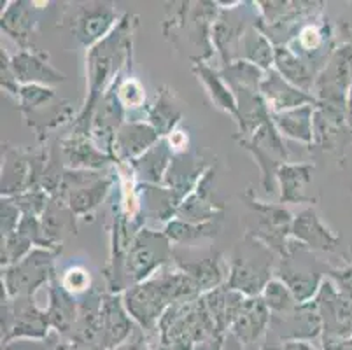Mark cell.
Listing matches in <instances>:
<instances>
[{
    "mask_svg": "<svg viewBox=\"0 0 352 350\" xmlns=\"http://www.w3.org/2000/svg\"><path fill=\"white\" fill-rule=\"evenodd\" d=\"M137 25V16L124 14L114 30L100 41L97 46L88 50V96L85 107L79 112L78 120L74 121L72 133L89 135L91 116L97 109L98 102L114 85V77L121 76L123 67L132 62V41L133 28Z\"/></svg>",
    "mask_w": 352,
    "mask_h": 350,
    "instance_id": "6da1fadb",
    "label": "cell"
},
{
    "mask_svg": "<svg viewBox=\"0 0 352 350\" xmlns=\"http://www.w3.org/2000/svg\"><path fill=\"white\" fill-rule=\"evenodd\" d=\"M198 298H201L198 285L175 265L174 270L165 265L153 277L123 293L128 314L146 335H158L160 320L172 305L195 301Z\"/></svg>",
    "mask_w": 352,
    "mask_h": 350,
    "instance_id": "7a4b0ae2",
    "label": "cell"
},
{
    "mask_svg": "<svg viewBox=\"0 0 352 350\" xmlns=\"http://www.w3.org/2000/svg\"><path fill=\"white\" fill-rule=\"evenodd\" d=\"M277 263L279 256L270 247L245 233L230 256L226 285L248 298H259L274 278Z\"/></svg>",
    "mask_w": 352,
    "mask_h": 350,
    "instance_id": "3957f363",
    "label": "cell"
},
{
    "mask_svg": "<svg viewBox=\"0 0 352 350\" xmlns=\"http://www.w3.org/2000/svg\"><path fill=\"white\" fill-rule=\"evenodd\" d=\"M216 335V324L210 319L201 298L186 303H174L163 314L158 324L160 343L166 350H195L198 343Z\"/></svg>",
    "mask_w": 352,
    "mask_h": 350,
    "instance_id": "277c9868",
    "label": "cell"
},
{
    "mask_svg": "<svg viewBox=\"0 0 352 350\" xmlns=\"http://www.w3.org/2000/svg\"><path fill=\"white\" fill-rule=\"evenodd\" d=\"M221 9L214 2H181V8L174 9L172 18L163 25L165 35L172 41L184 37L195 50L198 58L195 63L206 62L212 56V27Z\"/></svg>",
    "mask_w": 352,
    "mask_h": 350,
    "instance_id": "5b68a950",
    "label": "cell"
},
{
    "mask_svg": "<svg viewBox=\"0 0 352 350\" xmlns=\"http://www.w3.org/2000/svg\"><path fill=\"white\" fill-rule=\"evenodd\" d=\"M174 258L170 240L163 231L142 228L132 243L121 270V287L126 289L147 281Z\"/></svg>",
    "mask_w": 352,
    "mask_h": 350,
    "instance_id": "8992f818",
    "label": "cell"
},
{
    "mask_svg": "<svg viewBox=\"0 0 352 350\" xmlns=\"http://www.w3.org/2000/svg\"><path fill=\"white\" fill-rule=\"evenodd\" d=\"M326 272H329V268H326L316 258V252L303 247L294 239L289 243V256L279 259L275 268L277 278H280L287 285L294 300L300 305L316 300L324 282Z\"/></svg>",
    "mask_w": 352,
    "mask_h": 350,
    "instance_id": "52a82bcc",
    "label": "cell"
},
{
    "mask_svg": "<svg viewBox=\"0 0 352 350\" xmlns=\"http://www.w3.org/2000/svg\"><path fill=\"white\" fill-rule=\"evenodd\" d=\"M2 349L16 340H47L51 329L46 308L37 307L34 296L9 298L2 287Z\"/></svg>",
    "mask_w": 352,
    "mask_h": 350,
    "instance_id": "ba28073f",
    "label": "cell"
},
{
    "mask_svg": "<svg viewBox=\"0 0 352 350\" xmlns=\"http://www.w3.org/2000/svg\"><path fill=\"white\" fill-rule=\"evenodd\" d=\"M244 200L256 216V228L248 230L245 233L270 247L275 254L279 256V259L287 258L289 256V243L293 240L291 230H293L294 217L291 216V212L283 204L259 201L252 195L251 189L245 191Z\"/></svg>",
    "mask_w": 352,
    "mask_h": 350,
    "instance_id": "9c48e42d",
    "label": "cell"
},
{
    "mask_svg": "<svg viewBox=\"0 0 352 350\" xmlns=\"http://www.w3.org/2000/svg\"><path fill=\"white\" fill-rule=\"evenodd\" d=\"M50 151H27L4 146L2 198H11L30 189H41Z\"/></svg>",
    "mask_w": 352,
    "mask_h": 350,
    "instance_id": "30bf717a",
    "label": "cell"
},
{
    "mask_svg": "<svg viewBox=\"0 0 352 350\" xmlns=\"http://www.w3.org/2000/svg\"><path fill=\"white\" fill-rule=\"evenodd\" d=\"M239 144L248 153L252 154L256 165L261 172V186L267 193H275L279 189L277 184V172L287 163V147L284 144L283 135L275 128L272 120L258 128L251 137H236Z\"/></svg>",
    "mask_w": 352,
    "mask_h": 350,
    "instance_id": "8fae6325",
    "label": "cell"
},
{
    "mask_svg": "<svg viewBox=\"0 0 352 350\" xmlns=\"http://www.w3.org/2000/svg\"><path fill=\"white\" fill-rule=\"evenodd\" d=\"M60 252L35 247L27 258L2 270V287L9 298L35 296L44 284H50L54 274V258Z\"/></svg>",
    "mask_w": 352,
    "mask_h": 350,
    "instance_id": "7c38bea8",
    "label": "cell"
},
{
    "mask_svg": "<svg viewBox=\"0 0 352 350\" xmlns=\"http://www.w3.org/2000/svg\"><path fill=\"white\" fill-rule=\"evenodd\" d=\"M258 19L259 9L256 2H239L233 8L221 9L212 27V44L225 67L239 62L242 37Z\"/></svg>",
    "mask_w": 352,
    "mask_h": 350,
    "instance_id": "4fadbf2b",
    "label": "cell"
},
{
    "mask_svg": "<svg viewBox=\"0 0 352 350\" xmlns=\"http://www.w3.org/2000/svg\"><path fill=\"white\" fill-rule=\"evenodd\" d=\"M352 88V47L340 46L316 79L314 93L318 104L337 107L347 112L349 93Z\"/></svg>",
    "mask_w": 352,
    "mask_h": 350,
    "instance_id": "5bb4252c",
    "label": "cell"
},
{
    "mask_svg": "<svg viewBox=\"0 0 352 350\" xmlns=\"http://www.w3.org/2000/svg\"><path fill=\"white\" fill-rule=\"evenodd\" d=\"M63 21L69 25L70 32L78 39L79 44L91 50L114 30L121 18L113 4L94 2V4L76 6Z\"/></svg>",
    "mask_w": 352,
    "mask_h": 350,
    "instance_id": "9a60e30c",
    "label": "cell"
},
{
    "mask_svg": "<svg viewBox=\"0 0 352 350\" xmlns=\"http://www.w3.org/2000/svg\"><path fill=\"white\" fill-rule=\"evenodd\" d=\"M322 336V319L318 301L296 305L293 310L279 316H270L267 340L275 343L312 342Z\"/></svg>",
    "mask_w": 352,
    "mask_h": 350,
    "instance_id": "2e32d148",
    "label": "cell"
},
{
    "mask_svg": "<svg viewBox=\"0 0 352 350\" xmlns=\"http://www.w3.org/2000/svg\"><path fill=\"white\" fill-rule=\"evenodd\" d=\"M352 144L349 114L342 109L318 104L314 111V146L326 153L344 156Z\"/></svg>",
    "mask_w": 352,
    "mask_h": 350,
    "instance_id": "e0dca14e",
    "label": "cell"
},
{
    "mask_svg": "<svg viewBox=\"0 0 352 350\" xmlns=\"http://www.w3.org/2000/svg\"><path fill=\"white\" fill-rule=\"evenodd\" d=\"M322 319V338H349L352 336V300L342 294L329 278H324L318 296Z\"/></svg>",
    "mask_w": 352,
    "mask_h": 350,
    "instance_id": "ac0fdd59",
    "label": "cell"
},
{
    "mask_svg": "<svg viewBox=\"0 0 352 350\" xmlns=\"http://www.w3.org/2000/svg\"><path fill=\"white\" fill-rule=\"evenodd\" d=\"M116 81L105 91L102 100L98 102L97 109H95L94 116H91V124H89V137H91V140H94L98 149L107 153L109 156H113L114 139H116L118 130L123 127V123H126V120H124L126 111H124L120 96H118Z\"/></svg>",
    "mask_w": 352,
    "mask_h": 350,
    "instance_id": "d6986e66",
    "label": "cell"
},
{
    "mask_svg": "<svg viewBox=\"0 0 352 350\" xmlns=\"http://www.w3.org/2000/svg\"><path fill=\"white\" fill-rule=\"evenodd\" d=\"M214 179H216V168L210 166L197 188L182 200L177 210V219L186 223H210V221H221L225 216V205L216 201L214 198Z\"/></svg>",
    "mask_w": 352,
    "mask_h": 350,
    "instance_id": "ffe728a7",
    "label": "cell"
},
{
    "mask_svg": "<svg viewBox=\"0 0 352 350\" xmlns=\"http://www.w3.org/2000/svg\"><path fill=\"white\" fill-rule=\"evenodd\" d=\"M102 294L97 289H91L79 296V317L72 331L63 340L88 350H105L102 336Z\"/></svg>",
    "mask_w": 352,
    "mask_h": 350,
    "instance_id": "44dd1931",
    "label": "cell"
},
{
    "mask_svg": "<svg viewBox=\"0 0 352 350\" xmlns=\"http://www.w3.org/2000/svg\"><path fill=\"white\" fill-rule=\"evenodd\" d=\"M291 237L312 252H335L340 245V237L322 223L314 207L294 216Z\"/></svg>",
    "mask_w": 352,
    "mask_h": 350,
    "instance_id": "7402d4cb",
    "label": "cell"
},
{
    "mask_svg": "<svg viewBox=\"0 0 352 350\" xmlns=\"http://www.w3.org/2000/svg\"><path fill=\"white\" fill-rule=\"evenodd\" d=\"M47 53L35 50H20L11 56V67L16 79L23 85L56 86L65 81V74L54 69L47 60Z\"/></svg>",
    "mask_w": 352,
    "mask_h": 350,
    "instance_id": "603a6c76",
    "label": "cell"
},
{
    "mask_svg": "<svg viewBox=\"0 0 352 350\" xmlns=\"http://www.w3.org/2000/svg\"><path fill=\"white\" fill-rule=\"evenodd\" d=\"M100 319L105 350H111L124 343L137 329L135 320L130 317L126 307H124L123 294H102Z\"/></svg>",
    "mask_w": 352,
    "mask_h": 350,
    "instance_id": "cb8c5ba5",
    "label": "cell"
},
{
    "mask_svg": "<svg viewBox=\"0 0 352 350\" xmlns=\"http://www.w3.org/2000/svg\"><path fill=\"white\" fill-rule=\"evenodd\" d=\"M268 327H270V310L263 303L261 296L248 298L242 312L228 333L248 349H259L267 338Z\"/></svg>",
    "mask_w": 352,
    "mask_h": 350,
    "instance_id": "d4e9b609",
    "label": "cell"
},
{
    "mask_svg": "<svg viewBox=\"0 0 352 350\" xmlns=\"http://www.w3.org/2000/svg\"><path fill=\"white\" fill-rule=\"evenodd\" d=\"M162 139L158 131L144 121H126L114 139V162L132 163Z\"/></svg>",
    "mask_w": 352,
    "mask_h": 350,
    "instance_id": "484cf974",
    "label": "cell"
},
{
    "mask_svg": "<svg viewBox=\"0 0 352 350\" xmlns=\"http://www.w3.org/2000/svg\"><path fill=\"white\" fill-rule=\"evenodd\" d=\"M259 91L263 95L272 114L291 111V109L302 107V105H318L316 96L309 95V93L302 91L291 83H287L275 69L265 72Z\"/></svg>",
    "mask_w": 352,
    "mask_h": 350,
    "instance_id": "4316f807",
    "label": "cell"
},
{
    "mask_svg": "<svg viewBox=\"0 0 352 350\" xmlns=\"http://www.w3.org/2000/svg\"><path fill=\"white\" fill-rule=\"evenodd\" d=\"M47 317H50L51 329L60 338H65L72 327L76 326L79 317V298L70 294L63 287L62 281L56 274H53L47 284Z\"/></svg>",
    "mask_w": 352,
    "mask_h": 350,
    "instance_id": "83f0119b",
    "label": "cell"
},
{
    "mask_svg": "<svg viewBox=\"0 0 352 350\" xmlns=\"http://www.w3.org/2000/svg\"><path fill=\"white\" fill-rule=\"evenodd\" d=\"M58 144L63 163L70 170H102L109 163H116L113 156L95 146L89 135L72 133Z\"/></svg>",
    "mask_w": 352,
    "mask_h": 350,
    "instance_id": "f1b7e54d",
    "label": "cell"
},
{
    "mask_svg": "<svg viewBox=\"0 0 352 350\" xmlns=\"http://www.w3.org/2000/svg\"><path fill=\"white\" fill-rule=\"evenodd\" d=\"M174 265L198 285L201 296L228 281V263L221 252L201 259H182L181 256H174Z\"/></svg>",
    "mask_w": 352,
    "mask_h": 350,
    "instance_id": "f546056e",
    "label": "cell"
},
{
    "mask_svg": "<svg viewBox=\"0 0 352 350\" xmlns=\"http://www.w3.org/2000/svg\"><path fill=\"white\" fill-rule=\"evenodd\" d=\"M201 301L206 305L210 319L216 324L217 335L225 336L232 329L236 317L242 312V308H244L245 301H248V296L223 284L204 294Z\"/></svg>",
    "mask_w": 352,
    "mask_h": 350,
    "instance_id": "4dcf8cb0",
    "label": "cell"
},
{
    "mask_svg": "<svg viewBox=\"0 0 352 350\" xmlns=\"http://www.w3.org/2000/svg\"><path fill=\"white\" fill-rule=\"evenodd\" d=\"M209 168L210 166L207 165L206 160L198 158L195 153L182 151L174 156V162L166 172L163 186L170 189L182 204V200L197 188L200 179L204 177V173Z\"/></svg>",
    "mask_w": 352,
    "mask_h": 350,
    "instance_id": "1f68e13d",
    "label": "cell"
},
{
    "mask_svg": "<svg viewBox=\"0 0 352 350\" xmlns=\"http://www.w3.org/2000/svg\"><path fill=\"white\" fill-rule=\"evenodd\" d=\"M312 163H286L277 172L279 184V204H316L309 195L312 184Z\"/></svg>",
    "mask_w": 352,
    "mask_h": 350,
    "instance_id": "d6a6232c",
    "label": "cell"
},
{
    "mask_svg": "<svg viewBox=\"0 0 352 350\" xmlns=\"http://www.w3.org/2000/svg\"><path fill=\"white\" fill-rule=\"evenodd\" d=\"M174 149H172L168 139H160L151 149L144 153L140 158L128 163V166L135 173L137 181L142 184L163 186L166 172L174 162Z\"/></svg>",
    "mask_w": 352,
    "mask_h": 350,
    "instance_id": "836d02e7",
    "label": "cell"
},
{
    "mask_svg": "<svg viewBox=\"0 0 352 350\" xmlns=\"http://www.w3.org/2000/svg\"><path fill=\"white\" fill-rule=\"evenodd\" d=\"M44 237L54 250L62 252V245L67 237L78 235L76 226V214L69 208L67 201L60 197L51 198L50 205L41 216Z\"/></svg>",
    "mask_w": 352,
    "mask_h": 350,
    "instance_id": "e575fe53",
    "label": "cell"
},
{
    "mask_svg": "<svg viewBox=\"0 0 352 350\" xmlns=\"http://www.w3.org/2000/svg\"><path fill=\"white\" fill-rule=\"evenodd\" d=\"M27 0L9 2V8L2 12V32L9 35L21 50H32L30 39L37 28V8Z\"/></svg>",
    "mask_w": 352,
    "mask_h": 350,
    "instance_id": "d590c367",
    "label": "cell"
},
{
    "mask_svg": "<svg viewBox=\"0 0 352 350\" xmlns=\"http://www.w3.org/2000/svg\"><path fill=\"white\" fill-rule=\"evenodd\" d=\"M314 111L316 105H302L286 112H274L272 123L287 139L312 146L314 144Z\"/></svg>",
    "mask_w": 352,
    "mask_h": 350,
    "instance_id": "8d00e7d4",
    "label": "cell"
},
{
    "mask_svg": "<svg viewBox=\"0 0 352 350\" xmlns=\"http://www.w3.org/2000/svg\"><path fill=\"white\" fill-rule=\"evenodd\" d=\"M181 118V104L168 86H162L156 95V102L147 109V123L158 131L162 139H166L177 130Z\"/></svg>",
    "mask_w": 352,
    "mask_h": 350,
    "instance_id": "74e56055",
    "label": "cell"
},
{
    "mask_svg": "<svg viewBox=\"0 0 352 350\" xmlns=\"http://www.w3.org/2000/svg\"><path fill=\"white\" fill-rule=\"evenodd\" d=\"M274 69L277 70L287 83H291V85L296 86L298 89L309 93V95L314 93V86H316L318 76L312 72V69L303 62L298 54L293 53L287 46L275 47Z\"/></svg>",
    "mask_w": 352,
    "mask_h": 350,
    "instance_id": "f35d334b",
    "label": "cell"
},
{
    "mask_svg": "<svg viewBox=\"0 0 352 350\" xmlns=\"http://www.w3.org/2000/svg\"><path fill=\"white\" fill-rule=\"evenodd\" d=\"M193 72L197 74V77L201 81V85L206 86L207 93H209L210 100L221 111L228 112L230 116H233L236 121L239 118V109H236V100L233 91L230 89V86L226 85V81L223 79L221 72L214 70L212 67L207 65L206 62H198L193 65Z\"/></svg>",
    "mask_w": 352,
    "mask_h": 350,
    "instance_id": "ab89813d",
    "label": "cell"
},
{
    "mask_svg": "<svg viewBox=\"0 0 352 350\" xmlns=\"http://www.w3.org/2000/svg\"><path fill=\"white\" fill-rule=\"evenodd\" d=\"M256 23L251 25L242 37L239 60H245V62L259 67L263 72H268V70L274 69L275 46L270 43V39L259 30Z\"/></svg>",
    "mask_w": 352,
    "mask_h": 350,
    "instance_id": "60d3db41",
    "label": "cell"
},
{
    "mask_svg": "<svg viewBox=\"0 0 352 350\" xmlns=\"http://www.w3.org/2000/svg\"><path fill=\"white\" fill-rule=\"evenodd\" d=\"M114 184L113 175H105V177L98 179L94 184L86 186V188L76 189V191H70L65 197H60L67 201L70 210L76 214V217H86L91 216L95 210L98 208V205L105 200V197L109 195L111 188Z\"/></svg>",
    "mask_w": 352,
    "mask_h": 350,
    "instance_id": "b9f144b4",
    "label": "cell"
},
{
    "mask_svg": "<svg viewBox=\"0 0 352 350\" xmlns=\"http://www.w3.org/2000/svg\"><path fill=\"white\" fill-rule=\"evenodd\" d=\"M221 230V221H210V223H186L181 219H172L165 224L163 233L170 243L175 245H190V243H197L200 240L212 239L217 237Z\"/></svg>",
    "mask_w": 352,
    "mask_h": 350,
    "instance_id": "7bdbcfd3",
    "label": "cell"
},
{
    "mask_svg": "<svg viewBox=\"0 0 352 350\" xmlns=\"http://www.w3.org/2000/svg\"><path fill=\"white\" fill-rule=\"evenodd\" d=\"M261 300H263V303L267 305V308L270 310V316L286 314L289 312V310H293L296 305H300L298 301L294 300V296L291 294L287 285L277 277L272 278V281L267 284V287L263 289Z\"/></svg>",
    "mask_w": 352,
    "mask_h": 350,
    "instance_id": "ee69618b",
    "label": "cell"
},
{
    "mask_svg": "<svg viewBox=\"0 0 352 350\" xmlns=\"http://www.w3.org/2000/svg\"><path fill=\"white\" fill-rule=\"evenodd\" d=\"M54 98H56L54 89L39 85H23L20 89V95H18L20 111L23 112L25 118H30V116L34 114V112L39 111V109L51 105V102H53Z\"/></svg>",
    "mask_w": 352,
    "mask_h": 350,
    "instance_id": "f6af8a7d",
    "label": "cell"
},
{
    "mask_svg": "<svg viewBox=\"0 0 352 350\" xmlns=\"http://www.w3.org/2000/svg\"><path fill=\"white\" fill-rule=\"evenodd\" d=\"M118 96H120L121 104H123L124 111L130 116L132 112L142 111L144 104H146V93H144L142 85L133 77H126V79H118L116 81Z\"/></svg>",
    "mask_w": 352,
    "mask_h": 350,
    "instance_id": "bcb514c9",
    "label": "cell"
},
{
    "mask_svg": "<svg viewBox=\"0 0 352 350\" xmlns=\"http://www.w3.org/2000/svg\"><path fill=\"white\" fill-rule=\"evenodd\" d=\"M11 200L18 205V208H20L23 216L41 217L44 214V210L47 208V205H50L51 197L44 189H30V191H25L21 195L11 197Z\"/></svg>",
    "mask_w": 352,
    "mask_h": 350,
    "instance_id": "7dc6e473",
    "label": "cell"
},
{
    "mask_svg": "<svg viewBox=\"0 0 352 350\" xmlns=\"http://www.w3.org/2000/svg\"><path fill=\"white\" fill-rule=\"evenodd\" d=\"M63 287L69 291L74 296H82L88 291H91V277L86 272L82 266H70L69 270H65V274L60 277Z\"/></svg>",
    "mask_w": 352,
    "mask_h": 350,
    "instance_id": "c3c4849f",
    "label": "cell"
},
{
    "mask_svg": "<svg viewBox=\"0 0 352 350\" xmlns=\"http://www.w3.org/2000/svg\"><path fill=\"white\" fill-rule=\"evenodd\" d=\"M0 216H2V239L12 235L21 223V210L11 198H2L0 205Z\"/></svg>",
    "mask_w": 352,
    "mask_h": 350,
    "instance_id": "681fc988",
    "label": "cell"
},
{
    "mask_svg": "<svg viewBox=\"0 0 352 350\" xmlns=\"http://www.w3.org/2000/svg\"><path fill=\"white\" fill-rule=\"evenodd\" d=\"M0 76H2V79H0L2 89H6V91L11 93V95H14L16 98H18L21 85L18 83V79H16L14 72H12L11 58L8 56V53H6L4 50L0 51Z\"/></svg>",
    "mask_w": 352,
    "mask_h": 350,
    "instance_id": "f907efd6",
    "label": "cell"
},
{
    "mask_svg": "<svg viewBox=\"0 0 352 350\" xmlns=\"http://www.w3.org/2000/svg\"><path fill=\"white\" fill-rule=\"evenodd\" d=\"M329 281L335 284V287L352 300V265L345 263V265L337 266V268H329L328 272Z\"/></svg>",
    "mask_w": 352,
    "mask_h": 350,
    "instance_id": "816d5d0a",
    "label": "cell"
},
{
    "mask_svg": "<svg viewBox=\"0 0 352 350\" xmlns=\"http://www.w3.org/2000/svg\"><path fill=\"white\" fill-rule=\"evenodd\" d=\"M351 8L340 14L337 19V23L333 25L335 28V37L340 41V46H351L352 47V4Z\"/></svg>",
    "mask_w": 352,
    "mask_h": 350,
    "instance_id": "f5cc1de1",
    "label": "cell"
},
{
    "mask_svg": "<svg viewBox=\"0 0 352 350\" xmlns=\"http://www.w3.org/2000/svg\"><path fill=\"white\" fill-rule=\"evenodd\" d=\"M147 349V338H146V333L137 326V329L133 331V335L126 340L124 343L121 345L114 347L111 350H146Z\"/></svg>",
    "mask_w": 352,
    "mask_h": 350,
    "instance_id": "db71d44e",
    "label": "cell"
},
{
    "mask_svg": "<svg viewBox=\"0 0 352 350\" xmlns=\"http://www.w3.org/2000/svg\"><path fill=\"white\" fill-rule=\"evenodd\" d=\"M322 350H352V336L349 338H322Z\"/></svg>",
    "mask_w": 352,
    "mask_h": 350,
    "instance_id": "11a10c76",
    "label": "cell"
},
{
    "mask_svg": "<svg viewBox=\"0 0 352 350\" xmlns=\"http://www.w3.org/2000/svg\"><path fill=\"white\" fill-rule=\"evenodd\" d=\"M225 336H219V335L212 336V338L206 340V342L198 343L195 350H223V345H225Z\"/></svg>",
    "mask_w": 352,
    "mask_h": 350,
    "instance_id": "9f6ffc18",
    "label": "cell"
},
{
    "mask_svg": "<svg viewBox=\"0 0 352 350\" xmlns=\"http://www.w3.org/2000/svg\"><path fill=\"white\" fill-rule=\"evenodd\" d=\"M223 350H261V347H259V349H248V347L242 345V343H240L235 336L230 335V333H226Z\"/></svg>",
    "mask_w": 352,
    "mask_h": 350,
    "instance_id": "6f0895ef",
    "label": "cell"
},
{
    "mask_svg": "<svg viewBox=\"0 0 352 350\" xmlns=\"http://www.w3.org/2000/svg\"><path fill=\"white\" fill-rule=\"evenodd\" d=\"M47 350H88V349H82V347L74 345V343H70V342H67V340L60 338V340H56V342L50 343Z\"/></svg>",
    "mask_w": 352,
    "mask_h": 350,
    "instance_id": "680465c9",
    "label": "cell"
},
{
    "mask_svg": "<svg viewBox=\"0 0 352 350\" xmlns=\"http://www.w3.org/2000/svg\"><path fill=\"white\" fill-rule=\"evenodd\" d=\"M283 350H319L310 342H287L283 343Z\"/></svg>",
    "mask_w": 352,
    "mask_h": 350,
    "instance_id": "91938a15",
    "label": "cell"
},
{
    "mask_svg": "<svg viewBox=\"0 0 352 350\" xmlns=\"http://www.w3.org/2000/svg\"><path fill=\"white\" fill-rule=\"evenodd\" d=\"M261 350H283V345H280V343L270 342V340L265 338L263 345H261Z\"/></svg>",
    "mask_w": 352,
    "mask_h": 350,
    "instance_id": "94428289",
    "label": "cell"
},
{
    "mask_svg": "<svg viewBox=\"0 0 352 350\" xmlns=\"http://www.w3.org/2000/svg\"><path fill=\"white\" fill-rule=\"evenodd\" d=\"M146 350H166V349L162 345V343H160V345H147Z\"/></svg>",
    "mask_w": 352,
    "mask_h": 350,
    "instance_id": "6125c7cd",
    "label": "cell"
}]
</instances>
